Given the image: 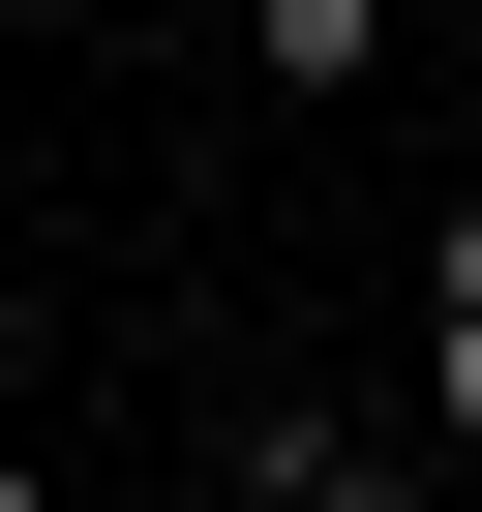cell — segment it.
Listing matches in <instances>:
<instances>
[{
    "label": "cell",
    "mask_w": 482,
    "mask_h": 512,
    "mask_svg": "<svg viewBox=\"0 0 482 512\" xmlns=\"http://www.w3.org/2000/svg\"><path fill=\"white\" fill-rule=\"evenodd\" d=\"M392 392H422V452L482 482V181L422 211V332H392Z\"/></svg>",
    "instance_id": "obj_2"
},
{
    "label": "cell",
    "mask_w": 482,
    "mask_h": 512,
    "mask_svg": "<svg viewBox=\"0 0 482 512\" xmlns=\"http://www.w3.org/2000/svg\"><path fill=\"white\" fill-rule=\"evenodd\" d=\"M211 482H241V512H392V482H452V452H422V392H272V422H211Z\"/></svg>",
    "instance_id": "obj_1"
},
{
    "label": "cell",
    "mask_w": 482,
    "mask_h": 512,
    "mask_svg": "<svg viewBox=\"0 0 482 512\" xmlns=\"http://www.w3.org/2000/svg\"><path fill=\"white\" fill-rule=\"evenodd\" d=\"M241 91H272V121H362L392 91V0H241Z\"/></svg>",
    "instance_id": "obj_3"
},
{
    "label": "cell",
    "mask_w": 482,
    "mask_h": 512,
    "mask_svg": "<svg viewBox=\"0 0 482 512\" xmlns=\"http://www.w3.org/2000/svg\"><path fill=\"white\" fill-rule=\"evenodd\" d=\"M0 31H121V0H0Z\"/></svg>",
    "instance_id": "obj_4"
}]
</instances>
